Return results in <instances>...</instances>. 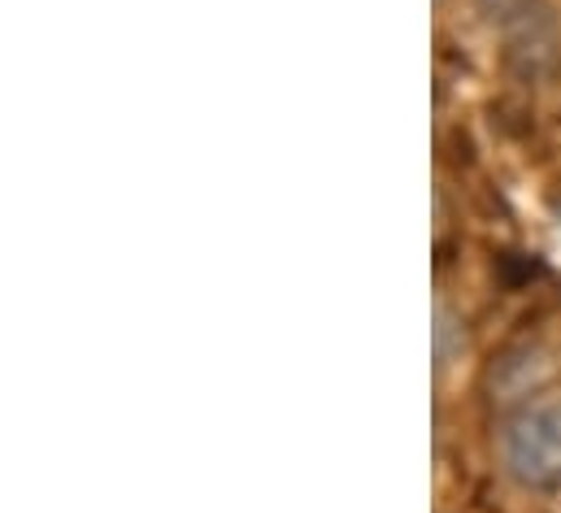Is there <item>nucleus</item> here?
<instances>
[{
  "label": "nucleus",
  "mask_w": 561,
  "mask_h": 513,
  "mask_svg": "<svg viewBox=\"0 0 561 513\" xmlns=\"http://www.w3.org/2000/svg\"><path fill=\"white\" fill-rule=\"evenodd\" d=\"M501 461L527 492L561 488V400H527L501 426Z\"/></svg>",
  "instance_id": "nucleus-1"
},
{
  "label": "nucleus",
  "mask_w": 561,
  "mask_h": 513,
  "mask_svg": "<svg viewBox=\"0 0 561 513\" xmlns=\"http://www.w3.org/2000/svg\"><path fill=\"white\" fill-rule=\"evenodd\" d=\"M501 35H505V61L518 79L540 83L561 66V22L549 0L518 13L510 26H501Z\"/></svg>",
  "instance_id": "nucleus-2"
},
{
  "label": "nucleus",
  "mask_w": 561,
  "mask_h": 513,
  "mask_svg": "<svg viewBox=\"0 0 561 513\" xmlns=\"http://www.w3.org/2000/svg\"><path fill=\"white\" fill-rule=\"evenodd\" d=\"M531 4H540V0H474V9L483 13V22H492L496 31L510 26L518 13H527Z\"/></svg>",
  "instance_id": "nucleus-3"
}]
</instances>
